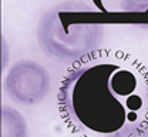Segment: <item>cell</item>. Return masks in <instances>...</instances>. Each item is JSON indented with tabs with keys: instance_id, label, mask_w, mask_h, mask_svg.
Returning a JSON list of instances; mask_svg holds the SVG:
<instances>
[{
	"instance_id": "5b68a950",
	"label": "cell",
	"mask_w": 148,
	"mask_h": 137,
	"mask_svg": "<svg viewBox=\"0 0 148 137\" xmlns=\"http://www.w3.org/2000/svg\"><path fill=\"white\" fill-rule=\"evenodd\" d=\"M1 137H27L24 117L13 107H1Z\"/></svg>"
},
{
	"instance_id": "6da1fadb",
	"label": "cell",
	"mask_w": 148,
	"mask_h": 137,
	"mask_svg": "<svg viewBox=\"0 0 148 137\" xmlns=\"http://www.w3.org/2000/svg\"><path fill=\"white\" fill-rule=\"evenodd\" d=\"M61 118L81 137H128L148 129V73L101 52L83 60L58 89Z\"/></svg>"
},
{
	"instance_id": "8992f818",
	"label": "cell",
	"mask_w": 148,
	"mask_h": 137,
	"mask_svg": "<svg viewBox=\"0 0 148 137\" xmlns=\"http://www.w3.org/2000/svg\"><path fill=\"white\" fill-rule=\"evenodd\" d=\"M128 137H148V129L145 130H143V131H140V133H135V134H131Z\"/></svg>"
},
{
	"instance_id": "7a4b0ae2",
	"label": "cell",
	"mask_w": 148,
	"mask_h": 137,
	"mask_svg": "<svg viewBox=\"0 0 148 137\" xmlns=\"http://www.w3.org/2000/svg\"><path fill=\"white\" fill-rule=\"evenodd\" d=\"M104 24L106 20L95 7L63 1L41 16L37 41L49 57L73 63L95 54L104 39Z\"/></svg>"
},
{
	"instance_id": "3957f363",
	"label": "cell",
	"mask_w": 148,
	"mask_h": 137,
	"mask_svg": "<svg viewBox=\"0 0 148 137\" xmlns=\"http://www.w3.org/2000/svg\"><path fill=\"white\" fill-rule=\"evenodd\" d=\"M4 90L13 101L23 106H33L49 94L50 74L34 60H20L7 72Z\"/></svg>"
},
{
	"instance_id": "277c9868",
	"label": "cell",
	"mask_w": 148,
	"mask_h": 137,
	"mask_svg": "<svg viewBox=\"0 0 148 137\" xmlns=\"http://www.w3.org/2000/svg\"><path fill=\"white\" fill-rule=\"evenodd\" d=\"M106 23L148 29V0H91Z\"/></svg>"
}]
</instances>
